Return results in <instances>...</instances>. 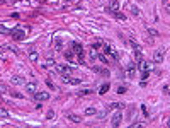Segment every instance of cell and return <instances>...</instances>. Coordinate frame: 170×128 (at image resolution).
<instances>
[{"label":"cell","instance_id":"cell-23","mask_svg":"<svg viewBox=\"0 0 170 128\" xmlns=\"http://www.w3.org/2000/svg\"><path fill=\"white\" fill-rule=\"evenodd\" d=\"M148 75H150V72H148V70H145V72H141V82H145V80L148 79Z\"/></svg>","mask_w":170,"mask_h":128},{"label":"cell","instance_id":"cell-19","mask_svg":"<svg viewBox=\"0 0 170 128\" xmlns=\"http://www.w3.org/2000/svg\"><path fill=\"white\" fill-rule=\"evenodd\" d=\"M85 115H87V116H94V115H97V109H95V108H87V109H85Z\"/></svg>","mask_w":170,"mask_h":128},{"label":"cell","instance_id":"cell-24","mask_svg":"<svg viewBox=\"0 0 170 128\" xmlns=\"http://www.w3.org/2000/svg\"><path fill=\"white\" fill-rule=\"evenodd\" d=\"M163 7H165V10H167V14L170 15V0H165V2H163Z\"/></svg>","mask_w":170,"mask_h":128},{"label":"cell","instance_id":"cell-29","mask_svg":"<svg viewBox=\"0 0 170 128\" xmlns=\"http://www.w3.org/2000/svg\"><path fill=\"white\" fill-rule=\"evenodd\" d=\"M90 92H92V91H80V92H78V96H80V97H83V96H89Z\"/></svg>","mask_w":170,"mask_h":128},{"label":"cell","instance_id":"cell-31","mask_svg":"<svg viewBox=\"0 0 170 128\" xmlns=\"http://www.w3.org/2000/svg\"><path fill=\"white\" fill-rule=\"evenodd\" d=\"M148 32H150V34H153V36H157V34H158L155 29H148Z\"/></svg>","mask_w":170,"mask_h":128},{"label":"cell","instance_id":"cell-4","mask_svg":"<svg viewBox=\"0 0 170 128\" xmlns=\"http://www.w3.org/2000/svg\"><path fill=\"white\" fill-rule=\"evenodd\" d=\"M165 48H158V50H155V55H153V62L155 63H162L163 62V58H165Z\"/></svg>","mask_w":170,"mask_h":128},{"label":"cell","instance_id":"cell-2","mask_svg":"<svg viewBox=\"0 0 170 128\" xmlns=\"http://www.w3.org/2000/svg\"><path fill=\"white\" fill-rule=\"evenodd\" d=\"M71 51L78 55V63H85V57H83V48L80 43H71Z\"/></svg>","mask_w":170,"mask_h":128},{"label":"cell","instance_id":"cell-9","mask_svg":"<svg viewBox=\"0 0 170 128\" xmlns=\"http://www.w3.org/2000/svg\"><path fill=\"white\" fill-rule=\"evenodd\" d=\"M107 5H109V7H107V10H109V12L119 10V3H117V0H109V2H107Z\"/></svg>","mask_w":170,"mask_h":128},{"label":"cell","instance_id":"cell-15","mask_svg":"<svg viewBox=\"0 0 170 128\" xmlns=\"http://www.w3.org/2000/svg\"><path fill=\"white\" fill-rule=\"evenodd\" d=\"M67 118H68V121H71V123H80L82 121V116H78V115H68Z\"/></svg>","mask_w":170,"mask_h":128},{"label":"cell","instance_id":"cell-1","mask_svg":"<svg viewBox=\"0 0 170 128\" xmlns=\"http://www.w3.org/2000/svg\"><path fill=\"white\" fill-rule=\"evenodd\" d=\"M55 68H56V72H58L61 77H67V75H71V73H73V68H71L70 65H65V63L55 65Z\"/></svg>","mask_w":170,"mask_h":128},{"label":"cell","instance_id":"cell-25","mask_svg":"<svg viewBox=\"0 0 170 128\" xmlns=\"http://www.w3.org/2000/svg\"><path fill=\"white\" fill-rule=\"evenodd\" d=\"M65 57H67V60H70V62H71V60H73V51H71V50H70V51H67V53H65Z\"/></svg>","mask_w":170,"mask_h":128},{"label":"cell","instance_id":"cell-14","mask_svg":"<svg viewBox=\"0 0 170 128\" xmlns=\"http://www.w3.org/2000/svg\"><path fill=\"white\" fill-rule=\"evenodd\" d=\"M67 84H73V86H77V84H80V79H75V77H70V75H67V77H61Z\"/></svg>","mask_w":170,"mask_h":128},{"label":"cell","instance_id":"cell-33","mask_svg":"<svg viewBox=\"0 0 170 128\" xmlns=\"http://www.w3.org/2000/svg\"><path fill=\"white\" fill-rule=\"evenodd\" d=\"M97 116H99V118H101V120H104V118H105V113H99V115H97Z\"/></svg>","mask_w":170,"mask_h":128},{"label":"cell","instance_id":"cell-8","mask_svg":"<svg viewBox=\"0 0 170 128\" xmlns=\"http://www.w3.org/2000/svg\"><path fill=\"white\" fill-rule=\"evenodd\" d=\"M138 68H139V72H145V70H148V72H151V68H153V65L148 63L146 60H141L139 63H138Z\"/></svg>","mask_w":170,"mask_h":128},{"label":"cell","instance_id":"cell-30","mask_svg":"<svg viewBox=\"0 0 170 128\" xmlns=\"http://www.w3.org/2000/svg\"><path fill=\"white\" fill-rule=\"evenodd\" d=\"M126 92V87L124 86H119V89H117V94H124Z\"/></svg>","mask_w":170,"mask_h":128},{"label":"cell","instance_id":"cell-5","mask_svg":"<svg viewBox=\"0 0 170 128\" xmlns=\"http://www.w3.org/2000/svg\"><path fill=\"white\" fill-rule=\"evenodd\" d=\"M126 73H128L129 79H133L136 73H138V67H136L135 62H129V63H128V67H126Z\"/></svg>","mask_w":170,"mask_h":128},{"label":"cell","instance_id":"cell-20","mask_svg":"<svg viewBox=\"0 0 170 128\" xmlns=\"http://www.w3.org/2000/svg\"><path fill=\"white\" fill-rule=\"evenodd\" d=\"M97 60H101L102 63H109V60H107L105 53H99V55H97Z\"/></svg>","mask_w":170,"mask_h":128},{"label":"cell","instance_id":"cell-16","mask_svg":"<svg viewBox=\"0 0 170 128\" xmlns=\"http://www.w3.org/2000/svg\"><path fill=\"white\" fill-rule=\"evenodd\" d=\"M112 15H114L117 21H126V15H124L123 12H119V10H114V12H112Z\"/></svg>","mask_w":170,"mask_h":128},{"label":"cell","instance_id":"cell-7","mask_svg":"<svg viewBox=\"0 0 170 128\" xmlns=\"http://www.w3.org/2000/svg\"><path fill=\"white\" fill-rule=\"evenodd\" d=\"M33 97H34V101H48V99H49V94L44 92V91H37V92L33 94Z\"/></svg>","mask_w":170,"mask_h":128},{"label":"cell","instance_id":"cell-34","mask_svg":"<svg viewBox=\"0 0 170 128\" xmlns=\"http://www.w3.org/2000/svg\"><path fill=\"white\" fill-rule=\"evenodd\" d=\"M3 2H5V0H0V3H3Z\"/></svg>","mask_w":170,"mask_h":128},{"label":"cell","instance_id":"cell-12","mask_svg":"<svg viewBox=\"0 0 170 128\" xmlns=\"http://www.w3.org/2000/svg\"><path fill=\"white\" fill-rule=\"evenodd\" d=\"M55 65H56L55 58H46V60L41 63V67H43V68H51V67H55Z\"/></svg>","mask_w":170,"mask_h":128},{"label":"cell","instance_id":"cell-22","mask_svg":"<svg viewBox=\"0 0 170 128\" xmlns=\"http://www.w3.org/2000/svg\"><path fill=\"white\" fill-rule=\"evenodd\" d=\"M109 87H111V86H109V84L105 82V84H104V86H102V87H101V91H99V94H105V92L109 91Z\"/></svg>","mask_w":170,"mask_h":128},{"label":"cell","instance_id":"cell-18","mask_svg":"<svg viewBox=\"0 0 170 128\" xmlns=\"http://www.w3.org/2000/svg\"><path fill=\"white\" fill-rule=\"evenodd\" d=\"M55 50H61V38L55 36Z\"/></svg>","mask_w":170,"mask_h":128},{"label":"cell","instance_id":"cell-27","mask_svg":"<svg viewBox=\"0 0 170 128\" xmlns=\"http://www.w3.org/2000/svg\"><path fill=\"white\" fill-rule=\"evenodd\" d=\"M29 57H31V60H33V62H36V58H37V53H36V51H29Z\"/></svg>","mask_w":170,"mask_h":128},{"label":"cell","instance_id":"cell-26","mask_svg":"<svg viewBox=\"0 0 170 128\" xmlns=\"http://www.w3.org/2000/svg\"><path fill=\"white\" fill-rule=\"evenodd\" d=\"M46 118H48V120H53V118H55V111H53V109H49V111H48V115H46Z\"/></svg>","mask_w":170,"mask_h":128},{"label":"cell","instance_id":"cell-11","mask_svg":"<svg viewBox=\"0 0 170 128\" xmlns=\"http://www.w3.org/2000/svg\"><path fill=\"white\" fill-rule=\"evenodd\" d=\"M26 91H27L29 94L37 92V84H36V82H29V84H26Z\"/></svg>","mask_w":170,"mask_h":128},{"label":"cell","instance_id":"cell-21","mask_svg":"<svg viewBox=\"0 0 170 128\" xmlns=\"http://www.w3.org/2000/svg\"><path fill=\"white\" fill-rule=\"evenodd\" d=\"M129 10H131L135 15H139V9H138L136 5H133V3H129Z\"/></svg>","mask_w":170,"mask_h":128},{"label":"cell","instance_id":"cell-32","mask_svg":"<svg viewBox=\"0 0 170 128\" xmlns=\"http://www.w3.org/2000/svg\"><path fill=\"white\" fill-rule=\"evenodd\" d=\"M0 91H3V92H7V87H5L3 84H0Z\"/></svg>","mask_w":170,"mask_h":128},{"label":"cell","instance_id":"cell-10","mask_svg":"<svg viewBox=\"0 0 170 128\" xmlns=\"http://www.w3.org/2000/svg\"><path fill=\"white\" fill-rule=\"evenodd\" d=\"M12 84H14V86H24L26 80H24V77H21V75H14V77H12Z\"/></svg>","mask_w":170,"mask_h":128},{"label":"cell","instance_id":"cell-13","mask_svg":"<svg viewBox=\"0 0 170 128\" xmlns=\"http://www.w3.org/2000/svg\"><path fill=\"white\" fill-rule=\"evenodd\" d=\"M124 108V104L123 102H111L109 106H107V109L109 111H116V109H123Z\"/></svg>","mask_w":170,"mask_h":128},{"label":"cell","instance_id":"cell-28","mask_svg":"<svg viewBox=\"0 0 170 128\" xmlns=\"http://www.w3.org/2000/svg\"><path fill=\"white\" fill-rule=\"evenodd\" d=\"M0 32H2V34H10V31H9L5 26H0Z\"/></svg>","mask_w":170,"mask_h":128},{"label":"cell","instance_id":"cell-6","mask_svg":"<svg viewBox=\"0 0 170 128\" xmlns=\"http://www.w3.org/2000/svg\"><path fill=\"white\" fill-rule=\"evenodd\" d=\"M121 121H123V115H121V113H114V115H112V120H111L112 128H117L121 125Z\"/></svg>","mask_w":170,"mask_h":128},{"label":"cell","instance_id":"cell-17","mask_svg":"<svg viewBox=\"0 0 170 128\" xmlns=\"http://www.w3.org/2000/svg\"><path fill=\"white\" fill-rule=\"evenodd\" d=\"M135 58H136V63H139V62L143 60V53H141V50H135Z\"/></svg>","mask_w":170,"mask_h":128},{"label":"cell","instance_id":"cell-3","mask_svg":"<svg viewBox=\"0 0 170 128\" xmlns=\"http://www.w3.org/2000/svg\"><path fill=\"white\" fill-rule=\"evenodd\" d=\"M10 34H12V38H14L15 41H22V39H26V36H27L26 29H21V28L12 29V31H10Z\"/></svg>","mask_w":170,"mask_h":128}]
</instances>
